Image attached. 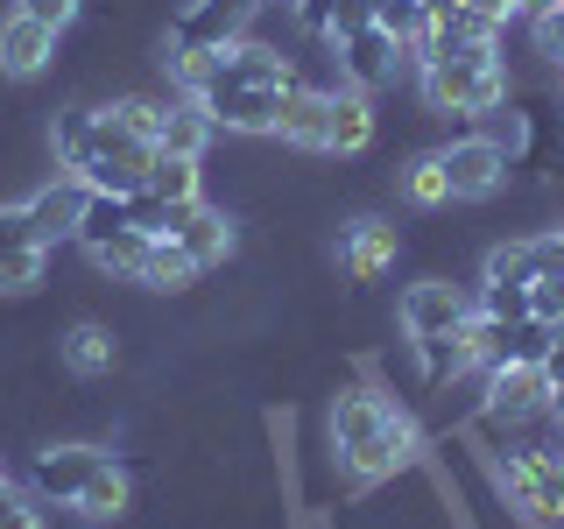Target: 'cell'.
Masks as SVG:
<instances>
[{"label": "cell", "mask_w": 564, "mask_h": 529, "mask_svg": "<svg viewBox=\"0 0 564 529\" xmlns=\"http://www.w3.org/2000/svg\"><path fill=\"white\" fill-rule=\"evenodd\" d=\"M325 438H332V458H339L352 494H367V487L395 481V473H410L416 458H431V431L416 423V410L381 396V388H339L325 410Z\"/></svg>", "instance_id": "1"}, {"label": "cell", "mask_w": 564, "mask_h": 529, "mask_svg": "<svg viewBox=\"0 0 564 529\" xmlns=\"http://www.w3.org/2000/svg\"><path fill=\"white\" fill-rule=\"evenodd\" d=\"M508 57H501V43H466V50H437L431 64L416 71V93L431 114H458V120H487V114H501L508 106Z\"/></svg>", "instance_id": "2"}, {"label": "cell", "mask_w": 564, "mask_h": 529, "mask_svg": "<svg viewBox=\"0 0 564 529\" xmlns=\"http://www.w3.org/2000/svg\"><path fill=\"white\" fill-rule=\"evenodd\" d=\"M437 163H445L452 205H480V198H501V191H508V170H516V155H508L487 128H473V134L437 141Z\"/></svg>", "instance_id": "3"}, {"label": "cell", "mask_w": 564, "mask_h": 529, "mask_svg": "<svg viewBox=\"0 0 564 529\" xmlns=\"http://www.w3.org/2000/svg\"><path fill=\"white\" fill-rule=\"evenodd\" d=\"M473 317V282H452V276H416L402 282L395 296V325H402V346L416 339H445Z\"/></svg>", "instance_id": "4"}, {"label": "cell", "mask_w": 564, "mask_h": 529, "mask_svg": "<svg viewBox=\"0 0 564 529\" xmlns=\"http://www.w3.org/2000/svg\"><path fill=\"white\" fill-rule=\"evenodd\" d=\"M551 417V381H543V367H494L480 375V423L494 438L508 431H529V423Z\"/></svg>", "instance_id": "5"}, {"label": "cell", "mask_w": 564, "mask_h": 529, "mask_svg": "<svg viewBox=\"0 0 564 529\" xmlns=\"http://www.w3.org/2000/svg\"><path fill=\"white\" fill-rule=\"evenodd\" d=\"M106 445H93V438H70V445H43L35 452V466H29V494L35 501H50V508H70L85 487H93V473L106 466Z\"/></svg>", "instance_id": "6"}, {"label": "cell", "mask_w": 564, "mask_h": 529, "mask_svg": "<svg viewBox=\"0 0 564 529\" xmlns=\"http://www.w3.org/2000/svg\"><path fill=\"white\" fill-rule=\"evenodd\" d=\"M198 106L212 114V128L234 134V141H275L282 93H261V85H205Z\"/></svg>", "instance_id": "7"}, {"label": "cell", "mask_w": 564, "mask_h": 529, "mask_svg": "<svg viewBox=\"0 0 564 529\" xmlns=\"http://www.w3.org/2000/svg\"><path fill=\"white\" fill-rule=\"evenodd\" d=\"M85 205H93V184H85V176H70V170H57L50 184H35L29 198H22V212H29V226H35V240H43V247L78 240Z\"/></svg>", "instance_id": "8"}, {"label": "cell", "mask_w": 564, "mask_h": 529, "mask_svg": "<svg viewBox=\"0 0 564 529\" xmlns=\"http://www.w3.org/2000/svg\"><path fill=\"white\" fill-rule=\"evenodd\" d=\"M402 261V226L381 219V212H360V219L339 226V269L346 282H381Z\"/></svg>", "instance_id": "9"}, {"label": "cell", "mask_w": 564, "mask_h": 529, "mask_svg": "<svg viewBox=\"0 0 564 529\" xmlns=\"http://www.w3.org/2000/svg\"><path fill=\"white\" fill-rule=\"evenodd\" d=\"M332 57H339V85L352 93H388V85L402 78V50L388 43L381 29H352V35H332Z\"/></svg>", "instance_id": "10"}, {"label": "cell", "mask_w": 564, "mask_h": 529, "mask_svg": "<svg viewBox=\"0 0 564 529\" xmlns=\"http://www.w3.org/2000/svg\"><path fill=\"white\" fill-rule=\"evenodd\" d=\"M170 240L191 255V269H198V276L226 269V261H234V247H240L234 219H226V205H212V198H198V205H191V212H184V226H176Z\"/></svg>", "instance_id": "11"}, {"label": "cell", "mask_w": 564, "mask_h": 529, "mask_svg": "<svg viewBox=\"0 0 564 529\" xmlns=\"http://www.w3.org/2000/svg\"><path fill=\"white\" fill-rule=\"evenodd\" d=\"M339 93V85H332ZM332 93L325 85H304L296 78L290 93H282V114H275V141L296 155H325V114H332Z\"/></svg>", "instance_id": "12"}, {"label": "cell", "mask_w": 564, "mask_h": 529, "mask_svg": "<svg viewBox=\"0 0 564 529\" xmlns=\"http://www.w3.org/2000/svg\"><path fill=\"white\" fill-rule=\"evenodd\" d=\"M57 57V29L29 22V14H0V78H43Z\"/></svg>", "instance_id": "13"}, {"label": "cell", "mask_w": 564, "mask_h": 529, "mask_svg": "<svg viewBox=\"0 0 564 529\" xmlns=\"http://www.w3.org/2000/svg\"><path fill=\"white\" fill-rule=\"evenodd\" d=\"M57 360L78 381H99V375H113V367H120V332L99 325V317H78V325L57 332Z\"/></svg>", "instance_id": "14"}, {"label": "cell", "mask_w": 564, "mask_h": 529, "mask_svg": "<svg viewBox=\"0 0 564 529\" xmlns=\"http://www.w3.org/2000/svg\"><path fill=\"white\" fill-rule=\"evenodd\" d=\"M367 149H375V99L339 85L325 114V155H367Z\"/></svg>", "instance_id": "15"}, {"label": "cell", "mask_w": 564, "mask_h": 529, "mask_svg": "<svg viewBox=\"0 0 564 529\" xmlns=\"http://www.w3.org/2000/svg\"><path fill=\"white\" fill-rule=\"evenodd\" d=\"M93 149H99V106H57L50 114V155H57V170L85 176Z\"/></svg>", "instance_id": "16"}, {"label": "cell", "mask_w": 564, "mask_h": 529, "mask_svg": "<svg viewBox=\"0 0 564 529\" xmlns=\"http://www.w3.org/2000/svg\"><path fill=\"white\" fill-rule=\"evenodd\" d=\"M212 141H219L212 114H205L198 99H184V93H176V99H170V114H163V134H155V149H163V155H191V163H205V155H212Z\"/></svg>", "instance_id": "17"}, {"label": "cell", "mask_w": 564, "mask_h": 529, "mask_svg": "<svg viewBox=\"0 0 564 529\" xmlns=\"http://www.w3.org/2000/svg\"><path fill=\"white\" fill-rule=\"evenodd\" d=\"M395 198L410 212H445L452 205V184H445V163H437V149L410 155V163L395 170Z\"/></svg>", "instance_id": "18"}, {"label": "cell", "mask_w": 564, "mask_h": 529, "mask_svg": "<svg viewBox=\"0 0 564 529\" xmlns=\"http://www.w3.org/2000/svg\"><path fill=\"white\" fill-rule=\"evenodd\" d=\"M128 501H134L128 466H120V458H106V466L93 473V487L70 501V516H78V522H120V516H128Z\"/></svg>", "instance_id": "19"}, {"label": "cell", "mask_w": 564, "mask_h": 529, "mask_svg": "<svg viewBox=\"0 0 564 529\" xmlns=\"http://www.w3.org/2000/svg\"><path fill=\"white\" fill-rule=\"evenodd\" d=\"M149 198H170V205H198L205 198V163H191V155H163L155 149V163H149Z\"/></svg>", "instance_id": "20"}, {"label": "cell", "mask_w": 564, "mask_h": 529, "mask_svg": "<svg viewBox=\"0 0 564 529\" xmlns=\"http://www.w3.org/2000/svg\"><path fill=\"white\" fill-rule=\"evenodd\" d=\"M198 282V269H191V255L176 240H149V255H141V276H134V290H155V296H176V290H191Z\"/></svg>", "instance_id": "21"}, {"label": "cell", "mask_w": 564, "mask_h": 529, "mask_svg": "<svg viewBox=\"0 0 564 529\" xmlns=\"http://www.w3.org/2000/svg\"><path fill=\"white\" fill-rule=\"evenodd\" d=\"M141 255H149V234H141V226H120V234H113V240H99L85 261H93L99 276H120V282H134V276H141Z\"/></svg>", "instance_id": "22"}, {"label": "cell", "mask_w": 564, "mask_h": 529, "mask_svg": "<svg viewBox=\"0 0 564 529\" xmlns=\"http://www.w3.org/2000/svg\"><path fill=\"white\" fill-rule=\"evenodd\" d=\"M480 282H536V247H529V234L501 240V247H487Z\"/></svg>", "instance_id": "23"}, {"label": "cell", "mask_w": 564, "mask_h": 529, "mask_svg": "<svg viewBox=\"0 0 564 529\" xmlns=\"http://www.w3.org/2000/svg\"><path fill=\"white\" fill-rule=\"evenodd\" d=\"M50 269V247H8L0 255V296H29Z\"/></svg>", "instance_id": "24"}, {"label": "cell", "mask_w": 564, "mask_h": 529, "mask_svg": "<svg viewBox=\"0 0 564 529\" xmlns=\"http://www.w3.org/2000/svg\"><path fill=\"white\" fill-rule=\"evenodd\" d=\"M473 311L480 317H529V282H473Z\"/></svg>", "instance_id": "25"}, {"label": "cell", "mask_w": 564, "mask_h": 529, "mask_svg": "<svg viewBox=\"0 0 564 529\" xmlns=\"http://www.w3.org/2000/svg\"><path fill=\"white\" fill-rule=\"evenodd\" d=\"M0 529H50V501H35L22 487H0Z\"/></svg>", "instance_id": "26"}, {"label": "cell", "mask_w": 564, "mask_h": 529, "mask_svg": "<svg viewBox=\"0 0 564 529\" xmlns=\"http://www.w3.org/2000/svg\"><path fill=\"white\" fill-rule=\"evenodd\" d=\"M522 29H529V43H536V57L551 71H564V0L551 14H536V22H522Z\"/></svg>", "instance_id": "27"}, {"label": "cell", "mask_w": 564, "mask_h": 529, "mask_svg": "<svg viewBox=\"0 0 564 529\" xmlns=\"http://www.w3.org/2000/svg\"><path fill=\"white\" fill-rule=\"evenodd\" d=\"M14 14H29V22H43V29H70L85 14V0H14Z\"/></svg>", "instance_id": "28"}, {"label": "cell", "mask_w": 564, "mask_h": 529, "mask_svg": "<svg viewBox=\"0 0 564 529\" xmlns=\"http://www.w3.org/2000/svg\"><path fill=\"white\" fill-rule=\"evenodd\" d=\"M529 317L564 325V276H536V282H529Z\"/></svg>", "instance_id": "29"}, {"label": "cell", "mask_w": 564, "mask_h": 529, "mask_svg": "<svg viewBox=\"0 0 564 529\" xmlns=\"http://www.w3.org/2000/svg\"><path fill=\"white\" fill-rule=\"evenodd\" d=\"M332 8H339V0H290V22L304 29V35H325L332 29Z\"/></svg>", "instance_id": "30"}, {"label": "cell", "mask_w": 564, "mask_h": 529, "mask_svg": "<svg viewBox=\"0 0 564 529\" xmlns=\"http://www.w3.org/2000/svg\"><path fill=\"white\" fill-rule=\"evenodd\" d=\"M551 423L564 431V388H551Z\"/></svg>", "instance_id": "31"}, {"label": "cell", "mask_w": 564, "mask_h": 529, "mask_svg": "<svg viewBox=\"0 0 564 529\" xmlns=\"http://www.w3.org/2000/svg\"><path fill=\"white\" fill-rule=\"evenodd\" d=\"M8 481H14V473H8V452H0V487H8Z\"/></svg>", "instance_id": "32"}]
</instances>
